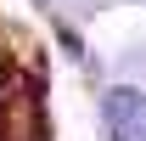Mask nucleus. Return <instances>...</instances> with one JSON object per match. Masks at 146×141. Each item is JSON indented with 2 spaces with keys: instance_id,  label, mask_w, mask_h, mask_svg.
Masks as SVG:
<instances>
[{
  "instance_id": "obj_1",
  "label": "nucleus",
  "mask_w": 146,
  "mask_h": 141,
  "mask_svg": "<svg viewBox=\"0 0 146 141\" xmlns=\"http://www.w3.org/2000/svg\"><path fill=\"white\" fill-rule=\"evenodd\" d=\"M101 119H107L112 141H146V90L141 85H112L107 102H101Z\"/></svg>"
}]
</instances>
